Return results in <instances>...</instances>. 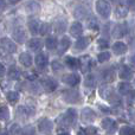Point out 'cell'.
I'll list each match as a JSON object with an SVG mask.
<instances>
[{"label":"cell","instance_id":"obj_1","mask_svg":"<svg viewBox=\"0 0 135 135\" xmlns=\"http://www.w3.org/2000/svg\"><path fill=\"white\" fill-rule=\"evenodd\" d=\"M77 119V113L74 108L68 109L63 115H61L58 119V123L61 126V128H70L71 126H74Z\"/></svg>","mask_w":135,"mask_h":135},{"label":"cell","instance_id":"obj_2","mask_svg":"<svg viewBox=\"0 0 135 135\" xmlns=\"http://www.w3.org/2000/svg\"><path fill=\"white\" fill-rule=\"evenodd\" d=\"M98 94H100V96L102 98H104V100L109 101V102L114 103V104H119L120 98L116 96L114 89H113L110 85H108V84H104V85L100 86V89H98Z\"/></svg>","mask_w":135,"mask_h":135},{"label":"cell","instance_id":"obj_3","mask_svg":"<svg viewBox=\"0 0 135 135\" xmlns=\"http://www.w3.org/2000/svg\"><path fill=\"white\" fill-rule=\"evenodd\" d=\"M96 12L98 13V16L103 19H108L110 17L112 13V6H110V2L108 0H97L96 1Z\"/></svg>","mask_w":135,"mask_h":135},{"label":"cell","instance_id":"obj_4","mask_svg":"<svg viewBox=\"0 0 135 135\" xmlns=\"http://www.w3.org/2000/svg\"><path fill=\"white\" fill-rule=\"evenodd\" d=\"M62 97L66 103H70V104H76V103H78L81 101L79 93L76 89H66V90H64L62 93Z\"/></svg>","mask_w":135,"mask_h":135},{"label":"cell","instance_id":"obj_5","mask_svg":"<svg viewBox=\"0 0 135 135\" xmlns=\"http://www.w3.org/2000/svg\"><path fill=\"white\" fill-rule=\"evenodd\" d=\"M0 47L6 54H14L17 51V44L9 38H2L0 40Z\"/></svg>","mask_w":135,"mask_h":135},{"label":"cell","instance_id":"obj_6","mask_svg":"<svg viewBox=\"0 0 135 135\" xmlns=\"http://www.w3.org/2000/svg\"><path fill=\"white\" fill-rule=\"evenodd\" d=\"M38 129L42 134H50L54 131V122L49 119H43L38 123Z\"/></svg>","mask_w":135,"mask_h":135},{"label":"cell","instance_id":"obj_7","mask_svg":"<svg viewBox=\"0 0 135 135\" xmlns=\"http://www.w3.org/2000/svg\"><path fill=\"white\" fill-rule=\"evenodd\" d=\"M101 123H102V128L104 129V131H107L108 133H114L117 129L116 121H115L114 119H112V117H105V119H103Z\"/></svg>","mask_w":135,"mask_h":135},{"label":"cell","instance_id":"obj_8","mask_svg":"<svg viewBox=\"0 0 135 135\" xmlns=\"http://www.w3.org/2000/svg\"><path fill=\"white\" fill-rule=\"evenodd\" d=\"M68 26V21L65 18H58L55 20L54 25H52V28L55 30V32L58 33V35H62V33L65 32Z\"/></svg>","mask_w":135,"mask_h":135},{"label":"cell","instance_id":"obj_9","mask_svg":"<svg viewBox=\"0 0 135 135\" xmlns=\"http://www.w3.org/2000/svg\"><path fill=\"white\" fill-rule=\"evenodd\" d=\"M12 37H13V39L16 40V42L20 43V44L25 43L26 39H27V35H26L25 30H24L23 27H16L14 28L13 32H12Z\"/></svg>","mask_w":135,"mask_h":135},{"label":"cell","instance_id":"obj_10","mask_svg":"<svg viewBox=\"0 0 135 135\" xmlns=\"http://www.w3.org/2000/svg\"><path fill=\"white\" fill-rule=\"evenodd\" d=\"M79 62V69H81L82 72H86L89 71V70L91 69V66H93V59H91L90 56H88V55H85V56L81 57V58L78 59Z\"/></svg>","mask_w":135,"mask_h":135},{"label":"cell","instance_id":"obj_11","mask_svg":"<svg viewBox=\"0 0 135 135\" xmlns=\"http://www.w3.org/2000/svg\"><path fill=\"white\" fill-rule=\"evenodd\" d=\"M63 82L64 83H66L68 85L70 86H76L77 84L81 82V78H79V76L77 74H75V72H71V74H68V75H64L63 76Z\"/></svg>","mask_w":135,"mask_h":135},{"label":"cell","instance_id":"obj_12","mask_svg":"<svg viewBox=\"0 0 135 135\" xmlns=\"http://www.w3.org/2000/svg\"><path fill=\"white\" fill-rule=\"evenodd\" d=\"M42 85L44 89H46L47 91H55L57 88H58V82L55 78H51V77H47V78H44L42 81Z\"/></svg>","mask_w":135,"mask_h":135},{"label":"cell","instance_id":"obj_13","mask_svg":"<svg viewBox=\"0 0 135 135\" xmlns=\"http://www.w3.org/2000/svg\"><path fill=\"white\" fill-rule=\"evenodd\" d=\"M126 33H127L126 24L121 23V24H117V25L114 27V30H113V37L116 38V39H120V38L124 37Z\"/></svg>","mask_w":135,"mask_h":135},{"label":"cell","instance_id":"obj_14","mask_svg":"<svg viewBox=\"0 0 135 135\" xmlns=\"http://www.w3.org/2000/svg\"><path fill=\"white\" fill-rule=\"evenodd\" d=\"M71 45V42H70L69 37H62V39L58 42V45H57V50H58V55H63L64 52L68 51V49Z\"/></svg>","mask_w":135,"mask_h":135},{"label":"cell","instance_id":"obj_15","mask_svg":"<svg viewBox=\"0 0 135 135\" xmlns=\"http://www.w3.org/2000/svg\"><path fill=\"white\" fill-rule=\"evenodd\" d=\"M81 116L84 122H93L96 119V114L91 108H84V109H82Z\"/></svg>","mask_w":135,"mask_h":135},{"label":"cell","instance_id":"obj_16","mask_svg":"<svg viewBox=\"0 0 135 135\" xmlns=\"http://www.w3.org/2000/svg\"><path fill=\"white\" fill-rule=\"evenodd\" d=\"M70 35L76 38L81 37L83 35V26H82V24L78 23V21L72 23V25L70 26Z\"/></svg>","mask_w":135,"mask_h":135},{"label":"cell","instance_id":"obj_17","mask_svg":"<svg viewBox=\"0 0 135 135\" xmlns=\"http://www.w3.org/2000/svg\"><path fill=\"white\" fill-rule=\"evenodd\" d=\"M35 63L37 65L38 69H45L49 64V59H47V56L44 54H38L35 58Z\"/></svg>","mask_w":135,"mask_h":135},{"label":"cell","instance_id":"obj_18","mask_svg":"<svg viewBox=\"0 0 135 135\" xmlns=\"http://www.w3.org/2000/svg\"><path fill=\"white\" fill-rule=\"evenodd\" d=\"M27 47L31 50V51H40L43 47V42L42 39H39V38H32V39H30L27 42Z\"/></svg>","mask_w":135,"mask_h":135},{"label":"cell","instance_id":"obj_19","mask_svg":"<svg viewBox=\"0 0 135 135\" xmlns=\"http://www.w3.org/2000/svg\"><path fill=\"white\" fill-rule=\"evenodd\" d=\"M119 76H120V78H121V79L128 81V79H132L134 77V72H133V70H132L129 66L123 65L121 69H120Z\"/></svg>","mask_w":135,"mask_h":135},{"label":"cell","instance_id":"obj_20","mask_svg":"<svg viewBox=\"0 0 135 135\" xmlns=\"http://www.w3.org/2000/svg\"><path fill=\"white\" fill-rule=\"evenodd\" d=\"M25 9L27 13L30 14H37L40 12V5L38 4L37 1H33V0H31V1L26 2L25 5Z\"/></svg>","mask_w":135,"mask_h":135},{"label":"cell","instance_id":"obj_21","mask_svg":"<svg viewBox=\"0 0 135 135\" xmlns=\"http://www.w3.org/2000/svg\"><path fill=\"white\" fill-rule=\"evenodd\" d=\"M17 114L20 117H23V119H27L31 115L35 114V110H33L32 108L26 107V105H20V107H18V109H17Z\"/></svg>","mask_w":135,"mask_h":135},{"label":"cell","instance_id":"obj_22","mask_svg":"<svg viewBox=\"0 0 135 135\" xmlns=\"http://www.w3.org/2000/svg\"><path fill=\"white\" fill-rule=\"evenodd\" d=\"M101 78L104 82H113L115 78V70L114 68H109V69H104L101 72Z\"/></svg>","mask_w":135,"mask_h":135},{"label":"cell","instance_id":"obj_23","mask_svg":"<svg viewBox=\"0 0 135 135\" xmlns=\"http://www.w3.org/2000/svg\"><path fill=\"white\" fill-rule=\"evenodd\" d=\"M112 50H113V52H114L115 55L121 56V55H124L127 52V45L124 44L123 42H116L112 46Z\"/></svg>","mask_w":135,"mask_h":135},{"label":"cell","instance_id":"obj_24","mask_svg":"<svg viewBox=\"0 0 135 135\" xmlns=\"http://www.w3.org/2000/svg\"><path fill=\"white\" fill-rule=\"evenodd\" d=\"M19 62H20V64L23 66L30 68L33 63V59H32V57H31L30 54H27V52H23V54L19 55Z\"/></svg>","mask_w":135,"mask_h":135},{"label":"cell","instance_id":"obj_25","mask_svg":"<svg viewBox=\"0 0 135 135\" xmlns=\"http://www.w3.org/2000/svg\"><path fill=\"white\" fill-rule=\"evenodd\" d=\"M20 76H21L20 70L16 65H12L8 68V70H7V77H8L9 79H12V81H18V79L20 78Z\"/></svg>","mask_w":135,"mask_h":135},{"label":"cell","instance_id":"obj_26","mask_svg":"<svg viewBox=\"0 0 135 135\" xmlns=\"http://www.w3.org/2000/svg\"><path fill=\"white\" fill-rule=\"evenodd\" d=\"M88 45H89V39L86 37L81 36V37L77 38L76 43H75V49L77 51H82V50H85L88 47Z\"/></svg>","mask_w":135,"mask_h":135},{"label":"cell","instance_id":"obj_27","mask_svg":"<svg viewBox=\"0 0 135 135\" xmlns=\"http://www.w3.org/2000/svg\"><path fill=\"white\" fill-rule=\"evenodd\" d=\"M28 30H30V32L32 33V35H37V33H39V27H40V21L38 20V19H30L28 20Z\"/></svg>","mask_w":135,"mask_h":135},{"label":"cell","instance_id":"obj_28","mask_svg":"<svg viewBox=\"0 0 135 135\" xmlns=\"http://www.w3.org/2000/svg\"><path fill=\"white\" fill-rule=\"evenodd\" d=\"M65 64H66V65L69 66L71 70H76V69H78V66H79L78 59L75 58V57H72V56L65 57Z\"/></svg>","mask_w":135,"mask_h":135},{"label":"cell","instance_id":"obj_29","mask_svg":"<svg viewBox=\"0 0 135 135\" xmlns=\"http://www.w3.org/2000/svg\"><path fill=\"white\" fill-rule=\"evenodd\" d=\"M57 45H58V40L56 37H47L45 40V46L49 50H55L57 49Z\"/></svg>","mask_w":135,"mask_h":135},{"label":"cell","instance_id":"obj_30","mask_svg":"<svg viewBox=\"0 0 135 135\" xmlns=\"http://www.w3.org/2000/svg\"><path fill=\"white\" fill-rule=\"evenodd\" d=\"M131 89H132V85L128 82H121V83L117 85V90H119V93L121 94V95H127V93H128Z\"/></svg>","mask_w":135,"mask_h":135},{"label":"cell","instance_id":"obj_31","mask_svg":"<svg viewBox=\"0 0 135 135\" xmlns=\"http://www.w3.org/2000/svg\"><path fill=\"white\" fill-rule=\"evenodd\" d=\"M115 13H116L117 18H126V17L128 16V8H127L126 6H123V5H119V6L116 7Z\"/></svg>","mask_w":135,"mask_h":135},{"label":"cell","instance_id":"obj_32","mask_svg":"<svg viewBox=\"0 0 135 135\" xmlns=\"http://www.w3.org/2000/svg\"><path fill=\"white\" fill-rule=\"evenodd\" d=\"M6 98L9 103H16L19 101L20 95H19L18 91H8V93L6 94Z\"/></svg>","mask_w":135,"mask_h":135},{"label":"cell","instance_id":"obj_33","mask_svg":"<svg viewBox=\"0 0 135 135\" xmlns=\"http://www.w3.org/2000/svg\"><path fill=\"white\" fill-rule=\"evenodd\" d=\"M51 30H52V25H51V24H49V23H43V24H40L39 33H40L42 36L49 35V33L51 32Z\"/></svg>","mask_w":135,"mask_h":135},{"label":"cell","instance_id":"obj_34","mask_svg":"<svg viewBox=\"0 0 135 135\" xmlns=\"http://www.w3.org/2000/svg\"><path fill=\"white\" fill-rule=\"evenodd\" d=\"M9 119V110L6 105H0V120L7 121Z\"/></svg>","mask_w":135,"mask_h":135},{"label":"cell","instance_id":"obj_35","mask_svg":"<svg viewBox=\"0 0 135 135\" xmlns=\"http://www.w3.org/2000/svg\"><path fill=\"white\" fill-rule=\"evenodd\" d=\"M84 85L88 86V88H91L93 89L94 86L96 85V79H95V76H93V75H88L85 78V81H84Z\"/></svg>","mask_w":135,"mask_h":135},{"label":"cell","instance_id":"obj_36","mask_svg":"<svg viewBox=\"0 0 135 135\" xmlns=\"http://www.w3.org/2000/svg\"><path fill=\"white\" fill-rule=\"evenodd\" d=\"M110 59V52L109 51H102L101 54H98L97 56V61L100 63H104V62L109 61Z\"/></svg>","mask_w":135,"mask_h":135},{"label":"cell","instance_id":"obj_37","mask_svg":"<svg viewBox=\"0 0 135 135\" xmlns=\"http://www.w3.org/2000/svg\"><path fill=\"white\" fill-rule=\"evenodd\" d=\"M98 27V24H97V20H96L94 17L88 19V28L89 30H97Z\"/></svg>","mask_w":135,"mask_h":135},{"label":"cell","instance_id":"obj_38","mask_svg":"<svg viewBox=\"0 0 135 135\" xmlns=\"http://www.w3.org/2000/svg\"><path fill=\"white\" fill-rule=\"evenodd\" d=\"M120 134L122 135H127V134H135V129L133 127H129V126H124L120 129Z\"/></svg>","mask_w":135,"mask_h":135},{"label":"cell","instance_id":"obj_39","mask_svg":"<svg viewBox=\"0 0 135 135\" xmlns=\"http://www.w3.org/2000/svg\"><path fill=\"white\" fill-rule=\"evenodd\" d=\"M21 133H23V134H35L36 133V129H35V127H33V126H26L24 129H21Z\"/></svg>","mask_w":135,"mask_h":135},{"label":"cell","instance_id":"obj_40","mask_svg":"<svg viewBox=\"0 0 135 135\" xmlns=\"http://www.w3.org/2000/svg\"><path fill=\"white\" fill-rule=\"evenodd\" d=\"M9 133L12 134H20L21 133V129L18 124H12L11 128H9Z\"/></svg>","mask_w":135,"mask_h":135},{"label":"cell","instance_id":"obj_41","mask_svg":"<svg viewBox=\"0 0 135 135\" xmlns=\"http://www.w3.org/2000/svg\"><path fill=\"white\" fill-rule=\"evenodd\" d=\"M51 66H52V70H54V71H61L62 70V64L59 63L58 61H54L52 62V64H51Z\"/></svg>","mask_w":135,"mask_h":135},{"label":"cell","instance_id":"obj_42","mask_svg":"<svg viewBox=\"0 0 135 135\" xmlns=\"http://www.w3.org/2000/svg\"><path fill=\"white\" fill-rule=\"evenodd\" d=\"M97 45H98V47H101V49H105V47H108V42H107V39H103V38H101V39H98V42H97Z\"/></svg>","mask_w":135,"mask_h":135},{"label":"cell","instance_id":"obj_43","mask_svg":"<svg viewBox=\"0 0 135 135\" xmlns=\"http://www.w3.org/2000/svg\"><path fill=\"white\" fill-rule=\"evenodd\" d=\"M127 95H128V102H135V90L131 89L127 93Z\"/></svg>","mask_w":135,"mask_h":135},{"label":"cell","instance_id":"obj_44","mask_svg":"<svg viewBox=\"0 0 135 135\" xmlns=\"http://www.w3.org/2000/svg\"><path fill=\"white\" fill-rule=\"evenodd\" d=\"M84 133L85 134H97V129L95 127L90 126V127H86V129H84Z\"/></svg>","mask_w":135,"mask_h":135},{"label":"cell","instance_id":"obj_45","mask_svg":"<svg viewBox=\"0 0 135 135\" xmlns=\"http://www.w3.org/2000/svg\"><path fill=\"white\" fill-rule=\"evenodd\" d=\"M98 108H100V110H102V112H104V113H112V109H110V108H108V107H105V105L100 104V105H98Z\"/></svg>","mask_w":135,"mask_h":135},{"label":"cell","instance_id":"obj_46","mask_svg":"<svg viewBox=\"0 0 135 135\" xmlns=\"http://www.w3.org/2000/svg\"><path fill=\"white\" fill-rule=\"evenodd\" d=\"M5 74H6V69H5L4 64L0 63V77H4Z\"/></svg>","mask_w":135,"mask_h":135},{"label":"cell","instance_id":"obj_47","mask_svg":"<svg viewBox=\"0 0 135 135\" xmlns=\"http://www.w3.org/2000/svg\"><path fill=\"white\" fill-rule=\"evenodd\" d=\"M5 7H6V2H5V0H0V11H2Z\"/></svg>","mask_w":135,"mask_h":135},{"label":"cell","instance_id":"obj_48","mask_svg":"<svg viewBox=\"0 0 135 135\" xmlns=\"http://www.w3.org/2000/svg\"><path fill=\"white\" fill-rule=\"evenodd\" d=\"M58 133L59 134H69V131H65V129H59V131H58Z\"/></svg>","mask_w":135,"mask_h":135},{"label":"cell","instance_id":"obj_49","mask_svg":"<svg viewBox=\"0 0 135 135\" xmlns=\"http://www.w3.org/2000/svg\"><path fill=\"white\" fill-rule=\"evenodd\" d=\"M127 4H128L129 6H134V5H135V0H127Z\"/></svg>","mask_w":135,"mask_h":135},{"label":"cell","instance_id":"obj_50","mask_svg":"<svg viewBox=\"0 0 135 135\" xmlns=\"http://www.w3.org/2000/svg\"><path fill=\"white\" fill-rule=\"evenodd\" d=\"M131 63H132V64H133V65L135 66V54H134L133 56L131 57Z\"/></svg>","mask_w":135,"mask_h":135},{"label":"cell","instance_id":"obj_51","mask_svg":"<svg viewBox=\"0 0 135 135\" xmlns=\"http://www.w3.org/2000/svg\"><path fill=\"white\" fill-rule=\"evenodd\" d=\"M9 2H11V4H18L19 1H20V0H8Z\"/></svg>","mask_w":135,"mask_h":135},{"label":"cell","instance_id":"obj_52","mask_svg":"<svg viewBox=\"0 0 135 135\" xmlns=\"http://www.w3.org/2000/svg\"><path fill=\"white\" fill-rule=\"evenodd\" d=\"M134 85H135V79H134Z\"/></svg>","mask_w":135,"mask_h":135}]
</instances>
